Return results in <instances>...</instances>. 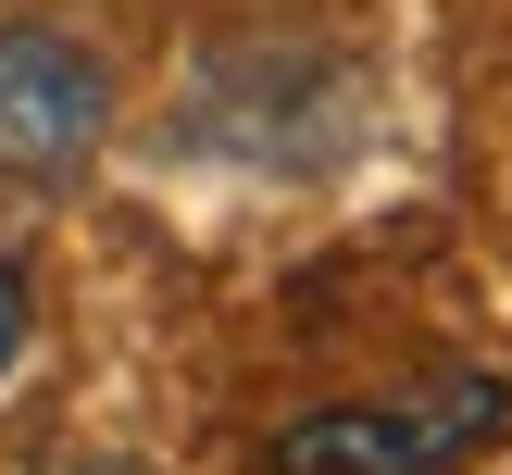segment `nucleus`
<instances>
[{"mask_svg":"<svg viewBox=\"0 0 512 475\" xmlns=\"http://www.w3.org/2000/svg\"><path fill=\"white\" fill-rule=\"evenodd\" d=\"M113 138V63L50 13H0V188H63Z\"/></svg>","mask_w":512,"mask_h":475,"instance_id":"f03ea898","label":"nucleus"},{"mask_svg":"<svg viewBox=\"0 0 512 475\" xmlns=\"http://www.w3.org/2000/svg\"><path fill=\"white\" fill-rule=\"evenodd\" d=\"M200 150H238V163H338L350 150V75L325 50H225L188 100Z\"/></svg>","mask_w":512,"mask_h":475,"instance_id":"7ed1b4c3","label":"nucleus"},{"mask_svg":"<svg viewBox=\"0 0 512 475\" xmlns=\"http://www.w3.org/2000/svg\"><path fill=\"white\" fill-rule=\"evenodd\" d=\"M512 425V375L500 363H438L413 388H363V400H313L263 438V475H463Z\"/></svg>","mask_w":512,"mask_h":475,"instance_id":"f257e3e1","label":"nucleus"},{"mask_svg":"<svg viewBox=\"0 0 512 475\" xmlns=\"http://www.w3.org/2000/svg\"><path fill=\"white\" fill-rule=\"evenodd\" d=\"M25 338H38V275H25L13 250H0V375L25 363Z\"/></svg>","mask_w":512,"mask_h":475,"instance_id":"20e7f679","label":"nucleus"}]
</instances>
